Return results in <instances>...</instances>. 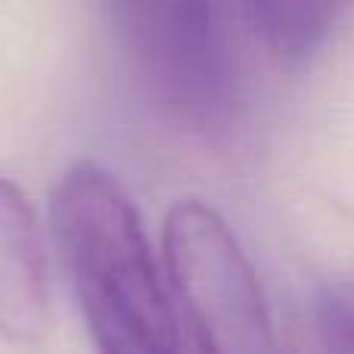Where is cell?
Segmentation results:
<instances>
[{
    "label": "cell",
    "mask_w": 354,
    "mask_h": 354,
    "mask_svg": "<svg viewBox=\"0 0 354 354\" xmlns=\"http://www.w3.org/2000/svg\"><path fill=\"white\" fill-rule=\"evenodd\" d=\"M53 239L97 354H187L165 277L131 196L97 162L53 189Z\"/></svg>",
    "instance_id": "6da1fadb"
},
{
    "label": "cell",
    "mask_w": 354,
    "mask_h": 354,
    "mask_svg": "<svg viewBox=\"0 0 354 354\" xmlns=\"http://www.w3.org/2000/svg\"><path fill=\"white\" fill-rule=\"evenodd\" d=\"M165 268L199 354H283L255 268L212 205L168 212Z\"/></svg>",
    "instance_id": "7a4b0ae2"
},
{
    "label": "cell",
    "mask_w": 354,
    "mask_h": 354,
    "mask_svg": "<svg viewBox=\"0 0 354 354\" xmlns=\"http://www.w3.org/2000/svg\"><path fill=\"white\" fill-rule=\"evenodd\" d=\"M115 22L153 103L199 134L224 128L236 100L224 10L205 0L118 3Z\"/></svg>",
    "instance_id": "3957f363"
},
{
    "label": "cell",
    "mask_w": 354,
    "mask_h": 354,
    "mask_svg": "<svg viewBox=\"0 0 354 354\" xmlns=\"http://www.w3.org/2000/svg\"><path fill=\"white\" fill-rule=\"evenodd\" d=\"M50 326V283L41 221L28 196L0 177V336L35 345Z\"/></svg>",
    "instance_id": "277c9868"
},
{
    "label": "cell",
    "mask_w": 354,
    "mask_h": 354,
    "mask_svg": "<svg viewBox=\"0 0 354 354\" xmlns=\"http://www.w3.org/2000/svg\"><path fill=\"white\" fill-rule=\"evenodd\" d=\"M239 12L270 53L301 62L330 37L339 6L317 0H252L239 6Z\"/></svg>",
    "instance_id": "5b68a950"
},
{
    "label": "cell",
    "mask_w": 354,
    "mask_h": 354,
    "mask_svg": "<svg viewBox=\"0 0 354 354\" xmlns=\"http://www.w3.org/2000/svg\"><path fill=\"white\" fill-rule=\"evenodd\" d=\"M317 336L324 354H354V292L342 286H326L314 301Z\"/></svg>",
    "instance_id": "8992f818"
}]
</instances>
